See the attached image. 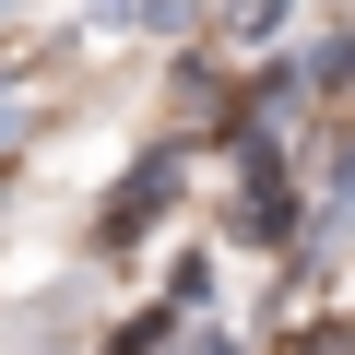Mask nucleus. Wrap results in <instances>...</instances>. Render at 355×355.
Masks as SVG:
<instances>
[{
    "label": "nucleus",
    "instance_id": "2",
    "mask_svg": "<svg viewBox=\"0 0 355 355\" xmlns=\"http://www.w3.org/2000/svg\"><path fill=\"white\" fill-rule=\"evenodd\" d=\"M237 225H249V237H284V154H249V190H237Z\"/></svg>",
    "mask_w": 355,
    "mask_h": 355
},
{
    "label": "nucleus",
    "instance_id": "3",
    "mask_svg": "<svg viewBox=\"0 0 355 355\" xmlns=\"http://www.w3.org/2000/svg\"><path fill=\"white\" fill-rule=\"evenodd\" d=\"M272 12H284V0H214V24H225V36H272Z\"/></svg>",
    "mask_w": 355,
    "mask_h": 355
},
{
    "label": "nucleus",
    "instance_id": "1",
    "mask_svg": "<svg viewBox=\"0 0 355 355\" xmlns=\"http://www.w3.org/2000/svg\"><path fill=\"white\" fill-rule=\"evenodd\" d=\"M166 190H178V166H166V154H154V166H142V178H130V190H119V202H107V249H130V237H142V225H154V214H166Z\"/></svg>",
    "mask_w": 355,
    "mask_h": 355
}]
</instances>
